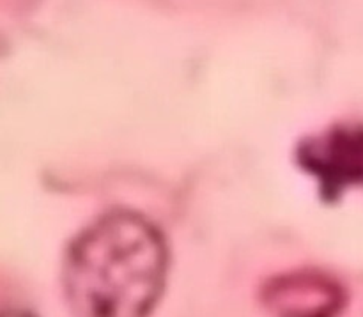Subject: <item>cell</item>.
<instances>
[{"mask_svg":"<svg viewBox=\"0 0 363 317\" xmlns=\"http://www.w3.org/2000/svg\"><path fill=\"white\" fill-rule=\"evenodd\" d=\"M262 304L273 317H337L344 294L323 273L296 272L273 279L262 291Z\"/></svg>","mask_w":363,"mask_h":317,"instance_id":"3957f363","label":"cell"},{"mask_svg":"<svg viewBox=\"0 0 363 317\" xmlns=\"http://www.w3.org/2000/svg\"><path fill=\"white\" fill-rule=\"evenodd\" d=\"M167 269L160 230L140 215L113 211L71 243L64 296L73 317H147L162 296Z\"/></svg>","mask_w":363,"mask_h":317,"instance_id":"6da1fadb","label":"cell"},{"mask_svg":"<svg viewBox=\"0 0 363 317\" xmlns=\"http://www.w3.org/2000/svg\"><path fill=\"white\" fill-rule=\"evenodd\" d=\"M6 317H30V316H27V314H18V312H14V314H9V316H6Z\"/></svg>","mask_w":363,"mask_h":317,"instance_id":"277c9868","label":"cell"},{"mask_svg":"<svg viewBox=\"0 0 363 317\" xmlns=\"http://www.w3.org/2000/svg\"><path fill=\"white\" fill-rule=\"evenodd\" d=\"M298 163L319 181L326 201L353 187H363V126L339 124L305 140Z\"/></svg>","mask_w":363,"mask_h":317,"instance_id":"7a4b0ae2","label":"cell"}]
</instances>
